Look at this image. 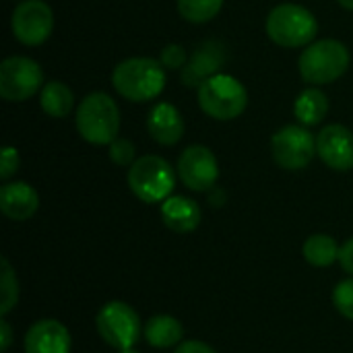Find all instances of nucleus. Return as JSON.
<instances>
[{
    "label": "nucleus",
    "instance_id": "nucleus-10",
    "mask_svg": "<svg viewBox=\"0 0 353 353\" xmlns=\"http://www.w3.org/2000/svg\"><path fill=\"white\" fill-rule=\"evenodd\" d=\"M10 29L23 46H39L52 35L54 10L43 0H21L12 10Z\"/></svg>",
    "mask_w": 353,
    "mask_h": 353
},
{
    "label": "nucleus",
    "instance_id": "nucleus-9",
    "mask_svg": "<svg viewBox=\"0 0 353 353\" xmlns=\"http://www.w3.org/2000/svg\"><path fill=\"white\" fill-rule=\"evenodd\" d=\"M41 66L27 56H10L0 64V95L6 101H27L43 87Z\"/></svg>",
    "mask_w": 353,
    "mask_h": 353
},
{
    "label": "nucleus",
    "instance_id": "nucleus-27",
    "mask_svg": "<svg viewBox=\"0 0 353 353\" xmlns=\"http://www.w3.org/2000/svg\"><path fill=\"white\" fill-rule=\"evenodd\" d=\"M19 163H21L19 151H17L14 147L6 145V147L2 149V159H0V178L6 182V180L19 170Z\"/></svg>",
    "mask_w": 353,
    "mask_h": 353
},
{
    "label": "nucleus",
    "instance_id": "nucleus-22",
    "mask_svg": "<svg viewBox=\"0 0 353 353\" xmlns=\"http://www.w3.org/2000/svg\"><path fill=\"white\" fill-rule=\"evenodd\" d=\"M223 0H178V12L188 23H209L219 14Z\"/></svg>",
    "mask_w": 353,
    "mask_h": 353
},
{
    "label": "nucleus",
    "instance_id": "nucleus-29",
    "mask_svg": "<svg viewBox=\"0 0 353 353\" xmlns=\"http://www.w3.org/2000/svg\"><path fill=\"white\" fill-rule=\"evenodd\" d=\"M174 353H217L205 341H182Z\"/></svg>",
    "mask_w": 353,
    "mask_h": 353
},
{
    "label": "nucleus",
    "instance_id": "nucleus-26",
    "mask_svg": "<svg viewBox=\"0 0 353 353\" xmlns=\"http://www.w3.org/2000/svg\"><path fill=\"white\" fill-rule=\"evenodd\" d=\"M157 60L161 62V66L165 70H182L186 66V62H188V56H186L184 46H180V43H168V46L161 48Z\"/></svg>",
    "mask_w": 353,
    "mask_h": 353
},
{
    "label": "nucleus",
    "instance_id": "nucleus-4",
    "mask_svg": "<svg viewBox=\"0 0 353 353\" xmlns=\"http://www.w3.org/2000/svg\"><path fill=\"white\" fill-rule=\"evenodd\" d=\"M267 35L281 48H306L316 41L319 21L302 4L283 2L277 4L267 17Z\"/></svg>",
    "mask_w": 353,
    "mask_h": 353
},
{
    "label": "nucleus",
    "instance_id": "nucleus-28",
    "mask_svg": "<svg viewBox=\"0 0 353 353\" xmlns=\"http://www.w3.org/2000/svg\"><path fill=\"white\" fill-rule=\"evenodd\" d=\"M339 265L343 267V271H347L350 275H353V238H350L341 250H339Z\"/></svg>",
    "mask_w": 353,
    "mask_h": 353
},
{
    "label": "nucleus",
    "instance_id": "nucleus-18",
    "mask_svg": "<svg viewBox=\"0 0 353 353\" xmlns=\"http://www.w3.org/2000/svg\"><path fill=\"white\" fill-rule=\"evenodd\" d=\"M143 335L151 347L165 350V347H174L182 341L184 329L178 319H174L170 314H157L145 323Z\"/></svg>",
    "mask_w": 353,
    "mask_h": 353
},
{
    "label": "nucleus",
    "instance_id": "nucleus-12",
    "mask_svg": "<svg viewBox=\"0 0 353 353\" xmlns=\"http://www.w3.org/2000/svg\"><path fill=\"white\" fill-rule=\"evenodd\" d=\"M228 60V48L219 39H205L190 54L186 66L180 72V79L186 87H201L207 79L217 74Z\"/></svg>",
    "mask_w": 353,
    "mask_h": 353
},
{
    "label": "nucleus",
    "instance_id": "nucleus-33",
    "mask_svg": "<svg viewBox=\"0 0 353 353\" xmlns=\"http://www.w3.org/2000/svg\"><path fill=\"white\" fill-rule=\"evenodd\" d=\"M118 353H139V352H134V350L130 347V350H120V352H118Z\"/></svg>",
    "mask_w": 353,
    "mask_h": 353
},
{
    "label": "nucleus",
    "instance_id": "nucleus-30",
    "mask_svg": "<svg viewBox=\"0 0 353 353\" xmlns=\"http://www.w3.org/2000/svg\"><path fill=\"white\" fill-rule=\"evenodd\" d=\"M10 341H12V333H10V327L6 321H0V350L6 352L10 347Z\"/></svg>",
    "mask_w": 353,
    "mask_h": 353
},
{
    "label": "nucleus",
    "instance_id": "nucleus-25",
    "mask_svg": "<svg viewBox=\"0 0 353 353\" xmlns=\"http://www.w3.org/2000/svg\"><path fill=\"white\" fill-rule=\"evenodd\" d=\"M110 147V159H112V163H116V165H122V168H130L134 161H137V149H134V145H132V141H128V139H116L112 145H108Z\"/></svg>",
    "mask_w": 353,
    "mask_h": 353
},
{
    "label": "nucleus",
    "instance_id": "nucleus-19",
    "mask_svg": "<svg viewBox=\"0 0 353 353\" xmlns=\"http://www.w3.org/2000/svg\"><path fill=\"white\" fill-rule=\"evenodd\" d=\"M294 114L302 126H316L329 114V97L319 87L304 89L294 103Z\"/></svg>",
    "mask_w": 353,
    "mask_h": 353
},
{
    "label": "nucleus",
    "instance_id": "nucleus-32",
    "mask_svg": "<svg viewBox=\"0 0 353 353\" xmlns=\"http://www.w3.org/2000/svg\"><path fill=\"white\" fill-rule=\"evenodd\" d=\"M343 8H347V10H353V0H337Z\"/></svg>",
    "mask_w": 353,
    "mask_h": 353
},
{
    "label": "nucleus",
    "instance_id": "nucleus-23",
    "mask_svg": "<svg viewBox=\"0 0 353 353\" xmlns=\"http://www.w3.org/2000/svg\"><path fill=\"white\" fill-rule=\"evenodd\" d=\"M0 288H2V304H0V314H8L17 302H19V283L14 277L12 267L8 265L6 259H2V279H0Z\"/></svg>",
    "mask_w": 353,
    "mask_h": 353
},
{
    "label": "nucleus",
    "instance_id": "nucleus-2",
    "mask_svg": "<svg viewBox=\"0 0 353 353\" xmlns=\"http://www.w3.org/2000/svg\"><path fill=\"white\" fill-rule=\"evenodd\" d=\"M77 132L91 145H112L120 130V110L112 95L103 91L89 93L77 108Z\"/></svg>",
    "mask_w": 353,
    "mask_h": 353
},
{
    "label": "nucleus",
    "instance_id": "nucleus-5",
    "mask_svg": "<svg viewBox=\"0 0 353 353\" xmlns=\"http://www.w3.org/2000/svg\"><path fill=\"white\" fill-rule=\"evenodd\" d=\"M199 105L213 120H236L248 108V91L236 77L217 72L199 87Z\"/></svg>",
    "mask_w": 353,
    "mask_h": 353
},
{
    "label": "nucleus",
    "instance_id": "nucleus-17",
    "mask_svg": "<svg viewBox=\"0 0 353 353\" xmlns=\"http://www.w3.org/2000/svg\"><path fill=\"white\" fill-rule=\"evenodd\" d=\"M161 221L176 234L194 232L201 223V207L188 196H170L161 203Z\"/></svg>",
    "mask_w": 353,
    "mask_h": 353
},
{
    "label": "nucleus",
    "instance_id": "nucleus-15",
    "mask_svg": "<svg viewBox=\"0 0 353 353\" xmlns=\"http://www.w3.org/2000/svg\"><path fill=\"white\" fill-rule=\"evenodd\" d=\"M147 130L155 143L172 147L184 137V118L174 103L159 101L151 108L147 116Z\"/></svg>",
    "mask_w": 353,
    "mask_h": 353
},
{
    "label": "nucleus",
    "instance_id": "nucleus-1",
    "mask_svg": "<svg viewBox=\"0 0 353 353\" xmlns=\"http://www.w3.org/2000/svg\"><path fill=\"white\" fill-rule=\"evenodd\" d=\"M112 87L128 101L143 103L161 95L165 89V68L155 58H126L112 70Z\"/></svg>",
    "mask_w": 353,
    "mask_h": 353
},
{
    "label": "nucleus",
    "instance_id": "nucleus-6",
    "mask_svg": "<svg viewBox=\"0 0 353 353\" xmlns=\"http://www.w3.org/2000/svg\"><path fill=\"white\" fill-rule=\"evenodd\" d=\"M128 188L132 194L149 205L170 199L176 186V172L159 155H143L128 168Z\"/></svg>",
    "mask_w": 353,
    "mask_h": 353
},
{
    "label": "nucleus",
    "instance_id": "nucleus-3",
    "mask_svg": "<svg viewBox=\"0 0 353 353\" xmlns=\"http://www.w3.org/2000/svg\"><path fill=\"white\" fill-rule=\"evenodd\" d=\"M350 50L339 39H316L300 54L298 68L312 87L329 85L341 79L350 68Z\"/></svg>",
    "mask_w": 353,
    "mask_h": 353
},
{
    "label": "nucleus",
    "instance_id": "nucleus-11",
    "mask_svg": "<svg viewBox=\"0 0 353 353\" xmlns=\"http://www.w3.org/2000/svg\"><path fill=\"white\" fill-rule=\"evenodd\" d=\"M178 176L182 184L194 192H209L219 178L215 153L205 145H190L178 157Z\"/></svg>",
    "mask_w": 353,
    "mask_h": 353
},
{
    "label": "nucleus",
    "instance_id": "nucleus-13",
    "mask_svg": "<svg viewBox=\"0 0 353 353\" xmlns=\"http://www.w3.org/2000/svg\"><path fill=\"white\" fill-rule=\"evenodd\" d=\"M316 155L335 172L353 170V132L343 124H329L316 134Z\"/></svg>",
    "mask_w": 353,
    "mask_h": 353
},
{
    "label": "nucleus",
    "instance_id": "nucleus-8",
    "mask_svg": "<svg viewBox=\"0 0 353 353\" xmlns=\"http://www.w3.org/2000/svg\"><path fill=\"white\" fill-rule=\"evenodd\" d=\"M95 325L101 339L118 352L134 347V343L141 339L143 333L139 314L132 310V306L124 302H108L99 310Z\"/></svg>",
    "mask_w": 353,
    "mask_h": 353
},
{
    "label": "nucleus",
    "instance_id": "nucleus-24",
    "mask_svg": "<svg viewBox=\"0 0 353 353\" xmlns=\"http://www.w3.org/2000/svg\"><path fill=\"white\" fill-rule=\"evenodd\" d=\"M333 304L339 314L353 321V277L337 283V288L333 290Z\"/></svg>",
    "mask_w": 353,
    "mask_h": 353
},
{
    "label": "nucleus",
    "instance_id": "nucleus-7",
    "mask_svg": "<svg viewBox=\"0 0 353 353\" xmlns=\"http://www.w3.org/2000/svg\"><path fill=\"white\" fill-rule=\"evenodd\" d=\"M271 153L279 168L298 172L312 163L316 155V139L302 124H288L271 139Z\"/></svg>",
    "mask_w": 353,
    "mask_h": 353
},
{
    "label": "nucleus",
    "instance_id": "nucleus-16",
    "mask_svg": "<svg viewBox=\"0 0 353 353\" xmlns=\"http://www.w3.org/2000/svg\"><path fill=\"white\" fill-rule=\"evenodd\" d=\"M39 209L37 190L27 182H6L0 188V211L12 221H25Z\"/></svg>",
    "mask_w": 353,
    "mask_h": 353
},
{
    "label": "nucleus",
    "instance_id": "nucleus-21",
    "mask_svg": "<svg viewBox=\"0 0 353 353\" xmlns=\"http://www.w3.org/2000/svg\"><path fill=\"white\" fill-rule=\"evenodd\" d=\"M339 250L341 246H337L335 238L327 236V234H314L304 242V259L312 265V267H329L335 261H339Z\"/></svg>",
    "mask_w": 353,
    "mask_h": 353
},
{
    "label": "nucleus",
    "instance_id": "nucleus-31",
    "mask_svg": "<svg viewBox=\"0 0 353 353\" xmlns=\"http://www.w3.org/2000/svg\"><path fill=\"white\" fill-rule=\"evenodd\" d=\"M209 203H211V207H221L223 203H225V190L223 188H211L209 190Z\"/></svg>",
    "mask_w": 353,
    "mask_h": 353
},
{
    "label": "nucleus",
    "instance_id": "nucleus-14",
    "mask_svg": "<svg viewBox=\"0 0 353 353\" xmlns=\"http://www.w3.org/2000/svg\"><path fill=\"white\" fill-rule=\"evenodd\" d=\"M23 347L25 353H70V333L62 323L43 319L29 327Z\"/></svg>",
    "mask_w": 353,
    "mask_h": 353
},
{
    "label": "nucleus",
    "instance_id": "nucleus-20",
    "mask_svg": "<svg viewBox=\"0 0 353 353\" xmlns=\"http://www.w3.org/2000/svg\"><path fill=\"white\" fill-rule=\"evenodd\" d=\"M39 105L50 118H66L74 108V95L62 81H48L39 93Z\"/></svg>",
    "mask_w": 353,
    "mask_h": 353
}]
</instances>
